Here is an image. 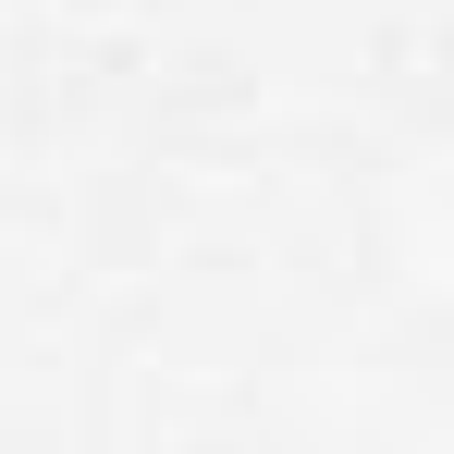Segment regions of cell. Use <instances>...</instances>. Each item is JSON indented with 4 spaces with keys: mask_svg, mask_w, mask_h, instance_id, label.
<instances>
[]
</instances>
